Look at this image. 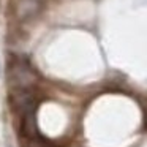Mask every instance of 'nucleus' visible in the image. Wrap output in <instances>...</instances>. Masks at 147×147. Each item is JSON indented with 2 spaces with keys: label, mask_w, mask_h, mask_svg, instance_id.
I'll use <instances>...</instances> for the list:
<instances>
[{
  "label": "nucleus",
  "mask_w": 147,
  "mask_h": 147,
  "mask_svg": "<svg viewBox=\"0 0 147 147\" xmlns=\"http://www.w3.org/2000/svg\"><path fill=\"white\" fill-rule=\"evenodd\" d=\"M41 10V2L40 0H21L18 7V16L21 19H30L36 16Z\"/></svg>",
  "instance_id": "obj_2"
},
{
  "label": "nucleus",
  "mask_w": 147,
  "mask_h": 147,
  "mask_svg": "<svg viewBox=\"0 0 147 147\" xmlns=\"http://www.w3.org/2000/svg\"><path fill=\"white\" fill-rule=\"evenodd\" d=\"M10 81L18 90H27L35 82V74L27 65L14 63L13 67H10Z\"/></svg>",
  "instance_id": "obj_1"
}]
</instances>
